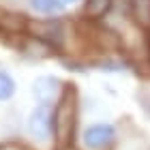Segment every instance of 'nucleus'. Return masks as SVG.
I'll return each instance as SVG.
<instances>
[{"label":"nucleus","mask_w":150,"mask_h":150,"mask_svg":"<svg viewBox=\"0 0 150 150\" xmlns=\"http://www.w3.org/2000/svg\"><path fill=\"white\" fill-rule=\"evenodd\" d=\"M52 116L54 110L45 103H39L35 110L30 112L28 116V133L32 135L35 139H47L54 135V127H52Z\"/></svg>","instance_id":"4"},{"label":"nucleus","mask_w":150,"mask_h":150,"mask_svg":"<svg viewBox=\"0 0 150 150\" xmlns=\"http://www.w3.org/2000/svg\"><path fill=\"white\" fill-rule=\"evenodd\" d=\"M26 32L47 47H54V50H62L64 47L67 30H64V24L60 19H54V17H50V19H28L26 22Z\"/></svg>","instance_id":"2"},{"label":"nucleus","mask_w":150,"mask_h":150,"mask_svg":"<svg viewBox=\"0 0 150 150\" xmlns=\"http://www.w3.org/2000/svg\"><path fill=\"white\" fill-rule=\"evenodd\" d=\"M77 118H79V90L73 81H67L58 101L54 103V116H52L56 150H69L73 146Z\"/></svg>","instance_id":"1"},{"label":"nucleus","mask_w":150,"mask_h":150,"mask_svg":"<svg viewBox=\"0 0 150 150\" xmlns=\"http://www.w3.org/2000/svg\"><path fill=\"white\" fill-rule=\"evenodd\" d=\"M81 142H84L86 150H107L116 142V129L110 122L90 125L81 133Z\"/></svg>","instance_id":"3"},{"label":"nucleus","mask_w":150,"mask_h":150,"mask_svg":"<svg viewBox=\"0 0 150 150\" xmlns=\"http://www.w3.org/2000/svg\"><path fill=\"white\" fill-rule=\"evenodd\" d=\"M62 81L58 77H52V75H41L32 81V94H35L37 103H45V105H54L62 92Z\"/></svg>","instance_id":"5"},{"label":"nucleus","mask_w":150,"mask_h":150,"mask_svg":"<svg viewBox=\"0 0 150 150\" xmlns=\"http://www.w3.org/2000/svg\"><path fill=\"white\" fill-rule=\"evenodd\" d=\"M114 0H84V15L86 19H101L112 11Z\"/></svg>","instance_id":"7"},{"label":"nucleus","mask_w":150,"mask_h":150,"mask_svg":"<svg viewBox=\"0 0 150 150\" xmlns=\"http://www.w3.org/2000/svg\"><path fill=\"white\" fill-rule=\"evenodd\" d=\"M73 2H77V0H62V4H64V6H69V4H73Z\"/></svg>","instance_id":"10"},{"label":"nucleus","mask_w":150,"mask_h":150,"mask_svg":"<svg viewBox=\"0 0 150 150\" xmlns=\"http://www.w3.org/2000/svg\"><path fill=\"white\" fill-rule=\"evenodd\" d=\"M15 90H17V84H15V79L11 77V73L0 69V101L13 99Z\"/></svg>","instance_id":"9"},{"label":"nucleus","mask_w":150,"mask_h":150,"mask_svg":"<svg viewBox=\"0 0 150 150\" xmlns=\"http://www.w3.org/2000/svg\"><path fill=\"white\" fill-rule=\"evenodd\" d=\"M30 9L37 13H43V15H52V13H58L64 9L62 0H28Z\"/></svg>","instance_id":"8"},{"label":"nucleus","mask_w":150,"mask_h":150,"mask_svg":"<svg viewBox=\"0 0 150 150\" xmlns=\"http://www.w3.org/2000/svg\"><path fill=\"white\" fill-rule=\"evenodd\" d=\"M129 11L137 28L150 35V0H129Z\"/></svg>","instance_id":"6"}]
</instances>
